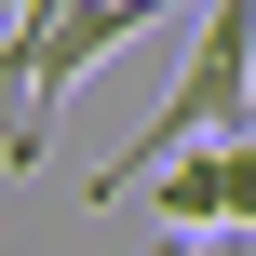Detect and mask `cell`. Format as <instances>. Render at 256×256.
<instances>
[{"mask_svg":"<svg viewBox=\"0 0 256 256\" xmlns=\"http://www.w3.org/2000/svg\"><path fill=\"white\" fill-rule=\"evenodd\" d=\"M40 14H68V0H14V27H40Z\"/></svg>","mask_w":256,"mask_h":256,"instance_id":"obj_4","label":"cell"},{"mask_svg":"<svg viewBox=\"0 0 256 256\" xmlns=\"http://www.w3.org/2000/svg\"><path fill=\"white\" fill-rule=\"evenodd\" d=\"M0 162H40V122H14V108H0Z\"/></svg>","mask_w":256,"mask_h":256,"instance_id":"obj_3","label":"cell"},{"mask_svg":"<svg viewBox=\"0 0 256 256\" xmlns=\"http://www.w3.org/2000/svg\"><path fill=\"white\" fill-rule=\"evenodd\" d=\"M256 0H202V27H189V54H176V81H162V108L94 162V202H135V176L162 162V148H189V135H256Z\"/></svg>","mask_w":256,"mask_h":256,"instance_id":"obj_1","label":"cell"},{"mask_svg":"<svg viewBox=\"0 0 256 256\" xmlns=\"http://www.w3.org/2000/svg\"><path fill=\"white\" fill-rule=\"evenodd\" d=\"M135 189H148L162 230H256V135H189V148H162Z\"/></svg>","mask_w":256,"mask_h":256,"instance_id":"obj_2","label":"cell"}]
</instances>
